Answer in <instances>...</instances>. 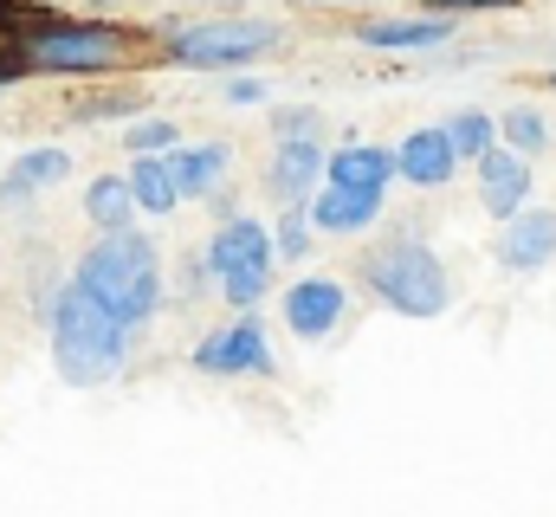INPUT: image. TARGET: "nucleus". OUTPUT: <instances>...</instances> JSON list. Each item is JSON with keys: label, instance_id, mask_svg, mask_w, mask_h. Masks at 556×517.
Returning <instances> with one entry per match:
<instances>
[{"label": "nucleus", "instance_id": "2eb2a0df", "mask_svg": "<svg viewBox=\"0 0 556 517\" xmlns=\"http://www.w3.org/2000/svg\"><path fill=\"white\" fill-rule=\"evenodd\" d=\"M65 175H72V149L39 142V149H26V155L7 162V175H0V207H7V201H26V194H46V188H59Z\"/></svg>", "mask_w": 556, "mask_h": 517}, {"label": "nucleus", "instance_id": "393cba45", "mask_svg": "<svg viewBox=\"0 0 556 517\" xmlns=\"http://www.w3.org/2000/svg\"><path fill=\"white\" fill-rule=\"evenodd\" d=\"M278 136H317V111H278Z\"/></svg>", "mask_w": 556, "mask_h": 517}, {"label": "nucleus", "instance_id": "f03ea898", "mask_svg": "<svg viewBox=\"0 0 556 517\" xmlns=\"http://www.w3.org/2000/svg\"><path fill=\"white\" fill-rule=\"evenodd\" d=\"M72 278L124 324V330H149L155 324V311H162V247L149 240V234H98V247L91 253H78L72 265Z\"/></svg>", "mask_w": 556, "mask_h": 517}, {"label": "nucleus", "instance_id": "6ab92c4d", "mask_svg": "<svg viewBox=\"0 0 556 517\" xmlns=\"http://www.w3.org/2000/svg\"><path fill=\"white\" fill-rule=\"evenodd\" d=\"M124 175H130V194H137L142 214H175L181 207V181H175L168 155H137Z\"/></svg>", "mask_w": 556, "mask_h": 517}, {"label": "nucleus", "instance_id": "4be33fe9", "mask_svg": "<svg viewBox=\"0 0 556 517\" xmlns=\"http://www.w3.org/2000/svg\"><path fill=\"white\" fill-rule=\"evenodd\" d=\"M498 129H505V142H511V149H525V155H538V149L551 142V124H544V111H531V104H511V111L498 117Z\"/></svg>", "mask_w": 556, "mask_h": 517}, {"label": "nucleus", "instance_id": "20e7f679", "mask_svg": "<svg viewBox=\"0 0 556 517\" xmlns=\"http://www.w3.org/2000/svg\"><path fill=\"white\" fill-rule=\"evenodd\" d=\"M207 272H214V291L233 304V311H253L266 291H273L278 272V240L266 220L253 214H220L214 240H207Z\"/></svg>", "mask_w": 556, "mask_h": 517}, {"label": "nucleus", "instance_id": "f8f14e48", "mask_svg": "<svg viewBox=\"0 0 556 517\" xmlns=\"http://www.w3.org/2000/svg\"><path fill=\"white\" fill-rule=\"evenodd\" d=\"M168 168L181 181V201H214L220 181L233 175V149L227 142H175L168 149Z\"/></svg>", "mask_w": 556, "mask_h": 517}, {"label": "nucleus", "instance_id": "423d86ee", "mask_svg": "<svg viewBox=\"0 0 556 517\" xmlns=\"http://www.w3.org/2000/svg\"><path fill=\"white\" fill-rule=\"evenodd\" d=\"M273 46H278L273 20H201V26L168 33V59L181 72H240V65L266 59Z\"/></svg>", "mask_w": 556, "mask_h": 517}, {"label": "nucleus", "instance_id": "a878e982", "mask_svg": "<svg viewBox=\"0 0 556 517\" xmlns=\"http://www.w3.org/2000/svg\"><path fill=\"white\" fill-rule=\"evenodd\" d=\"M227 104H266V85L260 78H227Z\"/></svg>", "mask_w": 556, "mask_h": 517}, {"label": "nucleus", "instance_id": "cd10ccee", "mask_svg": "<svg viewBox=\"0 0 556 517\" xmlns=\"http://www.w3.org/2000/svg\"><path fill=\"white\" fill-rule=\"evenodd\" d=\"M26 72H33L26 59H0V85H13V78H26Z\"/></svg>", "mask_w": 556, "mask_h": 517}, {"label": "nucleus", "instance_id": "f3484780", "mask_svg": "<svg viewBox=\"0 0 556 517\" xmlns=\"http://www.w3.org/2000/svg\"><path fill=\"white\" fill-rule=\"evenodd\" d=\"M446 33H453L446 13H420V20H369L356 39H363L369 52H433Z\"/></svg>", "mask_w": 556, "mask_h": 517}, {"label": "nucleus", "instance_id": "b1692460", "mask_svg": "<svg viewBox=\"0 0 556 517\" xmlns=\"http://www.w3.org/2000/svg\"><path fill=\"white\" fill-rule=\"evenodd\" d=\"M137 91H124V98H117V91H111V98H91V104H78V124H117V117H124V124H137Z\"/></svg>", "mask_w": 556, "mask_h": 517}, {"label": "nucleus", "instance_id": "9b49d317", "mask_svg": "<svg viewBox=\"0 0 556 517\" xmlns=\"http://www.w3.org/2000/svg\"><path fill=\"white\" fill-rule=\"evenodd\" d=\"M556 258V207H525L498 234V265L505 272H544Z\"/></svg>", "mask_w": 556, "mask_h": 517}, {"label": "nucleus", "instance_id": "1a4fd4ad", "mask_svg": "<svg viewBox=\"0 0 556 517\" xmlns=\"http://www.w3.org/2000/svg\"><path fill=\"white\" fill-rule=\"evenodd\" d=\"M324 181H330V149L317 136H278L273 162H266V188L278 207H304Z\"/></svg>", "mask_w": 556, "mask_h": 517}, {"label": "nucleus", "instance_id": "bb28decb", "mask_svg": "<svg viewBox=\"0 0 556 517\" xmlns=\"http://www.w3.org/2000/svg\"><path fill=\"white\" fill-rule=\"evenodd\" d=\"M479 7H518V0H427V13H479Z\"/></svg>", "mask_w": 556, "mask_h": 517}, {"label": "nucleus", "instance_id": "c756f323", "mask_svg": "<svg viewBox=\"0 0 556 517\" xmlns=\"http://www.w3.org/2000/svg\"><path fill=\"white\" fill-rule=\"evenodd\" d=\"M551 85H556V72H551Z\"/></svg>", "mask_w": 556, "mask_h": 517}, {"label": "nucleus", "instance_id": "ddd939ff", "mask_svg": "<svg viewBox=\"0 0 556 517\" xmlns=\"http://www.w3.org/2000/svg\"><path fill=\"white\" fill-rule=\"evenodd\" d=\"M330 181L363 188V194H389V181H402V155L382 142H343V149H330Z\"/></svg>", "mask_w": 556, "mask_h": 517}, {"label": "nucleus", "instance_id": "a211bd4d", "mask_svg": "<svg viewBox=\"0 0 556 517\" xmlns=\"http://www.w3.org/2000/svg\"><path fill=\"white\" fill-rule=\"evenodd\" d=\"M137 194H130V175H91L85 181V220L98 234H130L137 227Z\"/></svg>", "mask_w": 556, "mask_h": 517}, {"label": "nucleus", "instance_id": "5701e85b", "mask_svg": "<svg viewBox=\"0 0 556 517\" xmlns=\"http://www.w3.org/2000/svg\"><path fill=\"white\" fill-rule=\"evenodd\" d=\"M175 142H181L175 117H137V124L124 129V149H130V155H168Z\"/></svg>", "mask_w": 556, "mask_h": 517}, {"label": "nucleus", "instance_id": "aec40b11", "mask_svg": "<svg viewBox=\"0 0 556 517\" xmlns=\"http://www.w3.org/2000/svg\"><path fill=\"white\" fill-rule=\"evenodd\" d=\"M446 136H453L459 162H479V155H492V149L505 142V129H498V117H485V111H459V117L446 124Z\"/></svg>", "mask_w": 556, "mask_h": 517}, {"label": "nucleus", "instance_id": "f257e3e1", "mask_svg": "<svg viewBox=\"0 0 556 517\" xmlns=\"http://www.w3.org/2000/svg\"><path fill=\"white\" fill-rule=\"evenodd\" d=\"M46 337H52V369H59V382H72V388H104L124 369L130 343H137V330H124L72 272H65V285H59V298H52V311H46Z\"/></svg>", "mask_w": 556, "mask_h": 517}, {"label": "nucleus", "instance_id": "6e6552de", "mask_svg": "<svg viewBox=\"0 0 556 517\" xmlns=\"http://www.w3.org/2000/svg\"><path fill=\"white\" fill-rule=\"evenodd\" d=\"M278 317H285V330H291L298 343H330V337L343 330V317H350V291H343V278H330V272H304L298 285H285Z\"/></svg>", "mask_w": 556, "mask_h": 517}, {"label": "nucleus", "instance_id": "9d476101", "mask_svg": "<svg viewBox=\"0 0 556 517\" xmlns=\"http://www.w3.org/2000/svg\"><path fill=\"white\" fill-rule=\"evenodd\" d=\"M479 168V207L505 227V220H518L525 207H531V155L525 149H511V142H498L492 155H479L472 162Z\"/></svg>", "mask_w": 556, "mask_h": 517}, {"label": "nucleus", "instance_id": "412c9836", "mask_svg": "<svg viewBox=\"0 0 556 517\" xmlns=\"http://www.w3.org/2000/svg\"><path fill=\"white\" fill-rule=\"evenodd\" d=\"M278 265H298V258H311V240H317V220H311V207H278Z\"/></svg>", "mask_w": 556, "mask_h": 517}, {"label": "nucleus", "instance_id": "dca6fc26", "mask_svg": "<svg viewBox=\"0 0 556 517\" xmlns=\"http://www.w3.org/2000/svg\"><path fill=\"white\" fill-rule=\"evenodd\" d=\"M395 155H402V181H415V188H446L453 168H459V149H453L446 124L440 129H415Z\"/></svg>", "mask_w": 556, "mask_h": 517}, {"label": "nucleus", "instance_id": "0eeeda50", "mask_svg": "<svg viewBox=\"0 0 556 517\" xmlns=\"http://www.w3.org/2000/svg\"><path fill=\"white\" fill-rule=\"evenodd\" d=\"M194 376H214V382H240V376H273V343H266V317L260 311H240L227 324H214L194 356H188Z\"/></svg>", "mask_w": 556, "mask_h": 517}, {"label": "nucleus", "instance_id": "c85d7f7f", "mask_svg": "<svg viewBox=\"0 0 556 517\" xmlns=\"http://www.w3.org/2000/svg\"><path fill=\"white\" fill-rule=\"evenodd\" d=\"M13 20H26V0H0V33H7Z\"/></svg>", "mask_w": 556, "mask_h": 517}, {"label": "nucleus", "instance_id": "7ed1b4c3", "mask_svg": "<svg viewBox=\"0 0 556 517\" xmlns=\"http://www.w3.org/2000/svg\"><path fill=\"white\" fill-rule=\"evenodd\" d=\"M363 285H369L389 311L420 317V324H427V317H440V311L453 304L446 258L433 253L415 227H402V234H389L382 247H369V253H363Z\"/></svg>", "mask_w": 556, "mask_h": 517}, {"label": "nucleus", "instance_id": "39448f33", "mask_svg": "<svg viewBox=\"0 0 556 517\" xmlns=\"http://www.w3.org/2000/svg\"><path fill=\"white\" fill-rule=\"evenodd\" d=\"M124 52H130V33L111 20H59L20 46V59L52 78H98V72L124 65Z\"/></svg>", "mask_w": 556, "mask_h": 517}, {"label": "nucleus", "instance_id": "4468645a", "mask_svg": "<svg viewBox=\"0 0 556 517\" xmlns=\"http://www.w3.org/2000/svg\"><path fill=\"white\" fill-rule=\"evenodd\" d=\"M382 201H389V194H363V188H337V181H324L304 207H311L317 234H369V227L382 220Z\"/></svg>", "mask_w": 556, "mask_h": 517}]
</instances>
